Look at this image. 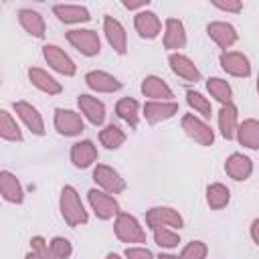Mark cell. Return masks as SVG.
<instances>
[{"label": "cell", "instance_id": "cell-1", "mask_svg": "<svg viewBox=\"0 0 259 259\" xmlns=\"http://www.w3.org/2000/svg\"><path fill=\"white\" fill-rule=\"evenodd\" d=\"M59 208L61 217L69 227H81L89 223V214L85 210V204L79 196V192L73 186H63L59 196Z\"/></svg>", "mask_w": 259, "mask_h": 259}, {"label": "cell", "instance_id": "cell-2", "mask_svg": "<svg viewBox=\"0 0 259 259\" xmlns=\"http://www.w3.org/2000/svg\"><path fill=\"white\" fill-rule=\"evenodd\" d=\"M113 233L121 243L134 245V243H146V231L140 225V221L130 212H119L113 223Z\"/></svg>", "mask_w": 259, "mask_h": 259}, {"label": "cell", "instance_id": "cell-3", "mask_svg": "<svg viewBox=\"0 0 259 259\" xmlns=\"http://www.w3.org/2000/svg\"><path fill=\"white\" fill-rule=\"evenodd\" d=\"M67 40L83 57H95L101 53V38L91 28H73L67 32Z\"/></svg>", "mask_w": 259, "mask_h": 259}, {"label": "cell", "instance_id": "cell-4", "mask_svg": "<svg viewBox=\"0 0 259 259\" xmlns=\"http://www.w3.org/2000/svg\"><path fill=\"white\" fill-rule=\"evenodd\" d=\"M180 125L184 130V134L194 140L196 144L200 146H212L214 144V130L198 115L194 113H184L182 119H180Z\"/></svg>", "mask_w": 259, "mask_h": 259}, {"label": "cell", "instance_id": "cell-5", "mask_svg": "<svg viewBox=\"0 0 259 259\" xmlns=\"http://www.w3.org/2000/svg\"><path fill=\"white\" fill-rule=\"evenodd\" d=\"M53 123H55V130L65 138L81 136V132L85 130L83 115L79 111H75V109H65V107H57L55 109Z\"/></svg>", "mask_w": 259, "mask_h": 259}, {"label": "cell", "instance_id": "cell-6", "mask_svg": "<svg viewBox=\"0 0 259 259\" xmlns=\"http://www.w3.org/2000/svg\"><path fill=\"white\" fill-rule=\"evenodd\" d=\"M87 200H89V206L95 212V217L101 219V221H109V219H113V217H117L121 212L119 210V202L111 194H107L103 190L91 188L87 192Z\"/></svg>", "mask_w": 259, "mask_h": 259}, {"label": "cell", "instance_id": "cell-7", "mask_svg": "<svg viewBox=\"0 0 259 259\" xmlns=\"http://www.w3.org/2000/svg\"><path fill=\"white\" fill-rule=\"evenodd\" d=\"M93 180L99 186V190H103L107 194H121L127 186L125 180L121 178V174L107 164H97L93 168Z\"/></svg>", "mask_w": 259, "mask_h": 259}, {"label": "cell", "instance_id": "cell-8", "mask_svg": "<svg viewBox=\"0 0 259 259\" xmlns=\"http://www.w3.org/2000/svg\"><path fill=\"white\" fill-rule=\"evenodd\" d=\"M146 225L150 229L166 227V229H182L184 219L182 214L172 206H152L146 212Z\"/></svg>", "mask_w": 259, "mask_h": 259}, {"label": "cell", "instance_id": "cell-9", "mask_svg": "<svg viewBox=\"0 0 259 259\" xmlns=\"http://www.w3.org/2000/svg\"><path fill=\"white\" fill-rule=\"evenodd\" d=\"M42 57H45L47 65H49L53 71H57V73H61V75H65V77H73V75L77 73L75 61H73L59 45H45V47H42Z\"/></svg>", "mask_w": 259, "mask_h": 259}, {"label": "cell", "instance_id": "cell-10", "mask_svg": "<svg viewBox=\"0 0 259 259\" xmlns=\"http://www.w3.org/2000/svg\"><path fill=\"white\" fill-rule=\"evenodd\" d=\"M12 109L18 115V119L26 125V130H30L32 136H45V119H42L40 111L32 103H28V101H14Z\"/></svg>", "mask_w": 259, "mask_h": 259}, {"label": "cell", "instance_id": "cell-11", "mask_svg": "<svg viewBox=\"0 0 259 259\" xmlns=\"http://www.w3.org/2000/svg\"><path fill=\"white\" fill-rule=\"evenodd\" d=\"M219 63L223 67V71L231 77H249L251 75V63L247 59V55L239 53V51H223L219 57Z\"/></svg>", "mask_w": 259, "mask_h": 259}, {"label": "cell", "instance_id": "cell-12", "mask_svg": "<svg viewBox=\"0 0 259 259\" xmlns=\"http://www.w3.org/2000/svg\"><path fill=\"white\" fill-rule=\"evenodd\" d=\"M206 34L208 38L223 51L231 49L237 40H239V32L237 28L231 24V22H223V20H214V22H208L206 26Z\"/></svg>", "mask_w": 259, "mask_h": 259}, {"label": "cell", "instance_id": "cell-13", "mask_svg": "<svg viewBox=\"0 0 259 259\" xmlns=\"http://www.w3.org/2000/svg\"><path fill=\"white\" fill-rule=\"evenodd\" d=\"M103 32H105V38H107L109 47L117 55H125L127 53V32H125L123 24L117 18L105 14L103 16Z\"/></svg>", "mask_w": 259, "mask_h": 259}, {"label": "cell", "instance_id": "cell-14", "mask_svg": "<svg viewBox=\"0 0 259 259\" xmlns=\"http://www.w3.org/2000/svg\"><path fill=\"white\" fill-rule=\"evenodd\" d=\"M77 105H79V113L93 125H101L105 121V103L89 93H81L77 95Z\"/></svg>", "mask_w": 259, "mask_h": 259}, {"label": "cell", "instance_id": "cell-15", "mask_svg": "<svg viewBox=\"0 0 259 259\" xmlns=\"http://www.w3.org/2000/svg\"><path fill=\"white\" fill-rule=\"evenodd\" d=\"M140 91L150 101H174L172 99L174 97V91L170 89V85L162 77H156V75L144 77V81L140 85Z\"/></svg>", "mask_w": 259, "mask_h": 259}, {"label": "cell", "instance_id": "cell-16", "mask_svg": "<svg viewBox=\"0 0 259 259\" xmlns=\"http://www.w3.org/2000/svg\"><path fill=\"white\" fill-rule=\"evenodd\" d=\"M134 26L138 30V34L146 40H152L156 38L160 32H162V20L160 16L154 12V10H142V12H136L134 16Z\"/></svg>", "mask_w": 259, "mask_h": 259}, {"label": "cell", "instance_id": "cell-17", "mask_svg": "<svg viewBox=\"0 0 259 259\" xmlns=\"http://www.w3.org/2000/svg\"><path fill=\"white\" fill-rule=\"evenodd\" d=\"M168 65H170V69H172V73L176 77H180V79H184L188 83L200 81V71H198V67L194 65V61L190 57H186L182 53H170Z\"/></svg>", "mask_w": 259, "mask_h": 259}, {"label": "cell", "instance_id": "cell-18", "mask_svg": "<svg viewBox=\"0 0 259 259\" xmlns=\"http://www.w3.org/2000/svg\"><path fill=\"white\" fill-rule=\"evenodd\" d=\"M85 85L95 93H115L121 89V81L117 77H113L107 71H99V69L89 71L85 75Z\"/></svg>", "mask_w": 259, "mask_h": 259}, {"label": "cell", "instance_id": "cell-19", "mask_svg": "<svg viewBox=\"0 0 259 259\" xmlns=\"http://www.w3.org/2000/svg\"><path fill=\"white\" fill-rule=\"evenodd\" d=\"M97 158H99V152L91 140H81V142H75L71 146V162L79 170L93 166L97 162Z\"/></svg>", "mask_w": 259, "mask_h": 259}, {"label": "cell", "instance_id": "cell-20", "mask_svg": "<svg viewBox=\"0 0 259 259\" xmlns=\"http://www.w3.org/2000/svg\"><path fill=\"white\" fill-rule=\"evenodd\" d=\"M186 28L182 24V20L178 18H166L164 22V49L178 53L180 49L186 47Z\"/></svg>", "mask_w": 259, "mask_h": 259}, {"label": "cell", "instance_id": "cell-21", "mask_svg": "<svg viewBox=\"0 0 259 259\" xmlns=\"http://www.w3.org/2000/svg\"><path fill=\"white\" fill-rule=\"evenodd\" d=\"M178 113L176 101H146L144 103V117L148 123H162Z\"/></svg>", "mask_w": 259, "mask_h": 259}, {"label": "cell", "instance_id": "cell-22", "mask_svg": "<svg viewBox=\"0 0 259 259\" xmlns=\"http://www.w3.org/2000/svg\"><path fill=\"white\" fill-rule=\"evenodd\" d=\"M225 172H227L229 178H233L237 182L247 180L253 174V162H251L249 156H245L241 152H235L225 160Z\"/></svg>", "mask_w": 259, "mask_h": 259}, {"label": "cell", "instance_id": "cell-23", "mask_svg": "<svg viewBox=\"0 0 259 259\" xmlns=\"http://www.w3.org/2000/svg\"><path fill=\"white\" fill-rule=\"evenodd\" d=\"M53 14L63 24H81V22H89L91 20L89 10L85 6H81V4H55L53 6Z\"/></svg>", "mask_w": 259, "mask_h": 259}, {"label": "cell", "instance_id": "cell-24", "mask_svg": "<svg viewBox=\"0 0 259 259\" xmlns=\"http://www.w3.org/2000/svg\"><path fill=\"white\" fill-rule=\"evenodd\" d=\"M219 132L225 140H235L237 138V130H239V109L235 103L229 105H221L219 109Z\"/></svg>", "mask_w": 259, "mask_h": 259}, {"label": "cell", "instance_id": "cell-25", "mask_svg": "<svg viewBox=\"0 0 259 259\" xmlns=\"http://www.w3.org/2000/svg\"><path fill=\"white\" fill-rule=\"evenodd\" d=\"M0 192H2V198L10 204H22V200H24L22 184L16 178V174H12L10 170L0 172Z\"/></svg>", "mask_w": 259, "mask_h": 259}, {"label": "cell", "instance_id": "cell-26", "mask_svg": "<svg viewBox=\"0 0 259 259\" xmlns=\"http://www.w3.org/2000/svg\"><path fill=\"white\" fill-rule=\"evenodd\" d=\"M18 22L20 26L34 38H45V32H47V24H45V18L40 12L32 10V8H20L18 10Z\"/></svg>", "mask_w": 259, "mask_h": 259}, {"label": "cell", "instance_id": "cell-27", "mask_svg": "<svg viewBox=\"0 0 259 259\" xmlns=\"http://www.w3.org/2000/svg\"><path fill=\"white\" fill-rule=\"evenodd\" d=\"M28 81L42 93H49V95H59L63 91V85L45 69L40 67H30L28 69Z\"/></svg>", "mask_w": 259, "mask_h": 259}, {"label": "cell", "instance_id": "cell-28", "mask_svg": "<svg viewBox=\"0 0 259 259\" xmlns=\"http://www.w3.org/2000/svg\"><path fill=\"white\" fill-rule=\"evenodd\" d=\"M237 142L243 146V148H249V150H259V119H245L239 123V130H237Z\"/></svg>", "mask_w": 259, "mask_h": 259}, {"label": "cell", "instance_id": "cell-29", "mask_svg": "<svg viewBox=\"0 0 259 259\" xmlns=\"http://www.w3.org/2000/svg\"><path fill=\"white\" fill-rule=\"evenodd\" d=\"M115 113L119 119H123L132 130L138 127L140 123V103L134 97H121L115 103Z\"/></svg>", "mask_w": 259, "mask_h": 259}, {"label": "cell", "instance_id": "cell-30", "mask_svg": "<svg viewBox=\"0 0 259 259\" xmlns=\"http://www.w3.org/2000/svg\"><path fill=\"white\" fill-rule=\"evenodd\" d=\"M206 91H208L210 97H212L214 101H219L221 105L233 103V87H231L229 81L223 79V77H208V79H206Z\"/></svg>", "mask_w": 259, "mask_h": 259}, {"label": "cell", "instance_id": "cell-31", "mask_svg": "<svg viewBox=\"0 0 259 259\" xmlns=\"http://www.w3.org/2000/svg\"><path fill=\"white\" fill-rule=\"evenodd\" d=\"M231 200V190L221 184V182H212L206 186V204L212 208V210H221L229 204Z\"/></svg>", "mask_w": 259, "mask_h": 259}, {"label": "cell", "instance_id": "cell-32", "mask_svg": "<svg viewBox=\"0 0 259 259\" xmlns=\"http://www.w3.org/2000/svg\"><path fill=\"white\" fill-rule=\"evenodd\" d=\"M0 136L6 142H22L24 140L20 125L16 123V119L12 117V113L6 111V109L0 111Z\"/></svg>", "mask_w": 259, "mask_h": 259}, {"label": "cell", "instance_id": "cell-33", "mask_svg": "<svg viewBox=\"0 0 259 259\" xmlns=\"http://www.w3.org/2000/svg\"><path fill=\"white\" fill-rule=\"evenodd\" d=\"M99 142H101V146L107 148V150H117V148H121L123 142H125V132H123L119 125L109 123V125H105V127L99 132Z\"/></svg>", "mask_w": 259, "mask_h": 259}, {"label": "cell", "instance_id": "cell-34", "mask_svg": "<svg viewBox=\"0 0 259 259\" xmlns=\"http://www.w3.org/2000/svg\"><path fill=\"white\" fill-rule=\"evenodd\" d=\"M186 103H188L190 109H194V113H198L202 119H208V117L212 115V105H210L208 97H204L200 91L186 89Z\"/></svg>", "mask_w": 259, "mask_h": 259}, {"label": "cell", "instance_id": "cell-35", "mask_svg": "<svg viewBox=\"0 0 259 259\" xmlns=\"http://www.w3.org/2000/svg\"><path fill=\"white\" fill-rule=\"evenodd\" d=\"M152 233H154V243L158 247H162V249H174L180 243V235L174 229L156 227V229H152Z\"/></svg>", "mask_w": 259, "mask_h": 259}, {"label": "cell", "instance_id": "cell-36", "mask_svg": "<svg viewBox=\"0 0 259 259\" xmlns=\"http://www.w3.org/2000/svg\"><path fill=\"white\" fill-rule=\"evenodd\" d=\"M206 255H208V247L204 241H198V239L186 243L180 253L182 259H206Z\"/></svg>", "mask_w": 259, "mask_h": 259}, {"label": "cell", "instance_id": "cell-37", "mask_svg": "<svg viewBox=\"0 0 259 259\" xmlns=\"http://www.w3.org/2000/svg\"><path fill=\"white\" fill-rule=\"evenodd\" d=\"M49 247H51V253L57 257V259H69L71 253H73V245L69 239L65 237H53L49 241Z\"/></svg>", "mask_w": 259, "mask_h": 259}, {"label": "cell", "instance_id": "cell-38", "mask_svg": "<svg viewBox=\"0 0 259 259\" xmlns=\"http://www.w3.org/2000/svg\"><path fill=\"white\" fill-rule=\"evenodd\" d=\"M125 259H154V253L148 249V247H142V245H130L123 253Z\"/></svg>", "mask_w": 259, "mask_h": 259}, {"label": "cell", "instance_id": "cell-39", "mask_svg": "<svg viewBox=\"0 0 259 259\" xmlns=\"http://www.w3.org/2000/svg\"><path fill=\"white\" fill-rule=\"evenodd\" d=\"M212 6L219 8V10H223V12H235V14L243 10V2H239V0H227V2H219V0H214Z\"/></svg>", "mask_w": 259, "mask_h": 259}, {"label": "cell", "instance_id": "cell-40", "mask_svg": "<svg viewBox=\"0 0 259 259\" xmlns=\"http://www.w3.org/2000/svg\"><path fill=\"white\" fill-rule=\"evenodd\" d=\"M148 0H138V2H130V0H123L121 2V6L125 8V10H138V12H142V10H146L148 8Z\"/></svg>", "mask_w": 259, "mask_h": 259}, {"label": "cell", "instance_id": "cell-41", "mask_svg": "<svg viewBox=\"0 0 259 259\" xmlns=\"http://www.w3.org/2000/svg\"><path fill=\"white\" fill-rule=\"evenodd\" d=\"M251 239H253V243L259 247V217L251 223Z\"/></svg>", "mask_w": 259, "mask_h": 259}, {"label": "cell", "instance_id": "cell-42", "mask_svg": "<svg viewBox=\"0 0 259 259\" xmlns=\"http://www.w3.org/2000/svg\"><path fill=\"white\" fill-rule=\"evenodd\" d=\"M156 259H182L180 255H172V253H160Z\"/></svg>", "mask_w": 259, "mask_h": 259}, {"label": "cell", "instance_id": "cell-43", "mask_svg": "<svg viewBox=\"0 0 259 259\" xmlns=\"http://www.w3.org/2000/svg\"><path fill=\"white\" fill-rule=\"evenodd\" d=\"M24 259H42L38 253H34V251H28L26 255H24Z\"/></svg>", "mask_w": 259, "mask_h": 259}, {"label": "cell", "instance_id": "cell-44", "mask_svg": "<svg viewBox=\"0 0 259 259\" xmlns=\"http://www.w3.org/2000/svg\"><path fill=\"white\" fill-rule=\"evenodd\" d=\"M105 259H123L121 255H117V253H107L105 255Z\"/></svg>", "mask_w": 259, "mask_h": 259}, {"label": "cell", "instance_id": "cell-45", "mask_svg": "<svg viewBox=\"0 0 259 259\" xmlns=\"http://www.w3.org/2000/svg\"><path fill=\"white\" fill-rule=\"evenodd\" d=\"M257 95H259V77H257Z\"/></svg>", "mask_w": 259, "mask_h": 259}, {"label": "cell", "instance_id": "cell-46", "mask_svg": "<svg viewBox=\"0 0 259 259\" xmlns=\"http://www.w3.org/2000/svg\"><path fill=\"white\" fill-rule=\"evenodd\" d=\"M51 259H57V257H55V255H53V257H51Z\"/></svg>", "mask_w": 259, "mask_h": 259}]
</instances>
